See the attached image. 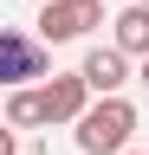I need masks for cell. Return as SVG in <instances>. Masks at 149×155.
I'll list each match as a JSON object with an SVG mask.
<instances>
[{
	"label": "cell",
	"instance_id": "obj_1",
	"mask_svg": "<svg viewBox=\"0 0 149 155\" xmlns=\"http://www.w3.org/2000/svg\"><path fill=\"white\" fill-rule=\"evenodd\" d=\"M71 129H78V149L84 155H123L130 136H136V104H130V97H97Z\"/></svg>",
	"mask_w": 149,
	"mask_h": 155
},
{
	"label": "cell",
	"instance_id": "obj_2",
	"mask_svg": "<svg viewBox=\"0 0 149 155\" xmlns=\"http://www.w3.org/2000/svg\"><path fill=\"white\" fill-rule=\"evenodd\" d=\"M91 26H104V0H46L32 39H46V45H71V39H84Z\"/></svg>",
	"mask_w": 149,
	"mask_h": 155
},
{
	"label": "cell",
	"instance_id": "obj_3",
	"mask_svg": "<svg viewBox=\"0 0 149 155\" xmlns=\"http://www.w3.org/2000/svg\"><path fill=\"white\" fill-rule=\"evenodd\" d=\"M46 65H52V45H46V39H26L20 26L0 32V84H7V91H20L26 78H46Z\"/></svg>",
	"mask_w": 149,
	"mask_h": 155
},
{
	"label": "cell",
	"instance_id": "obj_4",
	"mask_svg": "<svg viewBox=\"0 0 149 155\" xmlns=\"http://www.w3.org/2000/svg\"><path fill=\"white\" fill-rule=\"evenodd\" d=\"M39 97H46V123H78V116L97 104V91L84 84V71H52Z\"/></svg>",
	"mask_w": 149,
	"mask_h": 155
},
{
	"label": "cell",
	"instance_id": "obj_5",
	"mask_svg": "<svg viewBox=\"0 0 149 155\" xmlns=\"http://www.w3.org/2000/svg\"><path fill=\"white\" fill-rule=\"evenodd\" d=\"M78 71H84V84L97 91V97H123V84H130V52L123 45H91Z\"/></svg>",
	"mask_w": 149,
	"mask_h": 155
},
{
	"label": "cell",
	"instance_id": "obj_6",
	"mask_svg": "<svg viewBox=\"0 0 149 155\" xmlns=\"http://www.w3.org/2000/svg\"><path fill=\"white\" fill-rule=\"evenodd\" d=\"M110 45H123L130 58H149V7L143 0H130V7L110 19Z\"/></svg>",
	"mask_w": 149,
	"mask_h": 155
},
{
	"label": "cell",
	"instance_id": "obj_7",
	"mask_svg": "<svg viewBox=\"0 0 149 155\" xmlns=\"http://www.w3.org/2000/svg\"><path fill=\"white\" fill-rule=\"evenodd\" d=\"M7 123H13V129L46 123V97H39V91H26V84H20V91H7Z\"/></svg>",
	"mask_w": 149,
	"mask_h": 155
},
{
	"label": "cell",
	"instance_id": "obj_8",
	"mask_svg": "<svg viewBox=\"0 0 149 155\" xmlns=\"http://www.w3.org/2000/svg\"><path fill=\"white\" fill-rule=\"evenodd\" d=\"M0 155H20V136L13 129H0Z\"/></svg>",
	"mask_w": 149,
	"mask_h": 155
},
{
	"label": "cell",
	"instance_id": "obj_9",
	"mask_svg": "<svg viewBox=\"0 0 149 155\" xmlns=\"http://www.w3.org/2000/svg\"><path fill=\"white\" fill-rule=\"evenodd\" d=\"M136 78H143V84H149V58H143V65H136Z\"/></svg>",
	"mask_w": 149,
	"mask_h": 155
},
{
	"label": "cell",
	"instance_id": "obj_10",
	"mask_svg": "<svg viewBox=\"0 0 149 155\" xmlns=\"http://www.w3.org/2000/svg\"><path fill=\"white\" fill-rule=\"evenodd\" d=\"M123 155H149V149H123Z\"/></svg>",
	"mask_w": 149,
	"mask_h": 155
},
{
	"label": "cell",
	"instance_id": "obj_11",
	"mask_svg": "<svg viewBox=\"0 0 149 155\" xmlns=\"http://www.w3.org/2000/svg\"><path fill=\"white\" fill-rule=\"evenodd\" d=\"M143 7H149V0H143Z\"/></svg>",
	"mask_w": 149,
	"mask_h": 155
},
{
	"label": "cell",
	"instance_id": "obj_12",
	"mask_svg": "<svg viewBox=\"0 0 149 155\" xmlns=\"http://www.w3.org/2000/svg\"><path fill=\"white\" fill-rule=\"evenodd\" d=\"M39 7H46V0H39Z\"/></svg>",
	"mask_w": 149,
	"mask_h": 155
}]
</instances>
